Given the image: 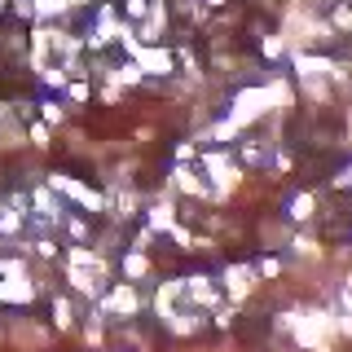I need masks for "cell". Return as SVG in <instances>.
Segmentation results:
<instances>
[{"mask_svg": "<svg viewBox=\"0 0 352 352\" xmlns=\"http://www.w3.org/2000/svg\"><path fill=\"white\" fill-rule=\"evenodd\" d=\"M71 0H36V14H62Z\"/></svg>", "mask_w": 352, "mask_h": 352, "instance_id": "cell-3", "label": "cell"}, {"mask_svg": "<svg viewBox=\"0 0 352 352\" xmlns=\"http://www.w3.org/2000/svg\"><path fill=\"white\" fill-rule=\"evenodd\" d=\"M207 5H225V0H207Z\"/></svg>", "mask_w": 352, "mask_h": 352, "instance_id": "cell-7", "label": "cell"}, {"mask_svg": "<svg viewBox=\"0 0 352 352\" xmlns=\"http://www.w3.org/2000/svg\"><path fill=\"white\" fill-rule=\"evenodd\" d=\"M291 216H295V220H308V216H313V194H300V198H295Z\"/></svg>", "mask_w": 352, "mask_h": 352, "instance_id": "cell-2", "label": "cell"}, {"mask_svg": "<svg viewBox=\"0 0 352 352\" xmlns=\"http://www.w3.org/2000/svg\"><path fill=\"white\" fill-rule=\"evenodd\" d=\"M106 304H110V308H119V313H132V308H137V295H132V291H115Z\"/></svg>", "mask_w": 352, "mask_h": 352, "instance_id": "cell-1", "label": "cell"}, {"mask_svg": "<svg viewBox=\"0 0 352 352\" xmlns=\"http://www.w3.org/2000/svg\"><path fill=\"white\" fill-rule=\"evenodd\" d=\"M344 181H348V185H352V168H348V172H344Z\"/></svg>", "mask_w": 352, "mask_h": 352, "instance_id": "cell-6", "label": "cell"}, {"mask_svg": "<svg viewBox=\"0 0 352 352\" xmlns=\"http://www.w3.org/2000/svg\"><path fill=\"white\" fill-rule=\"evenodd\" d=\"M150 14V0H128V18H146Z\"/></svg>", "mask_w": 352, "mask_h": 352, "instance_id": "cell-4", "label": "cell"}, {"mask_svg": "<svg viewBox=\"0 0 352 352\" xmlns=\"http://www.w3.org/2000/svg\"><path fill=\"white\" fill-rule=\"evenodd\" d=\"M124 269H128V278H141V273H146V260H141V256H128Z\"/></svg>", "mask_w": 352, "mask_h": 352, "instance_id": "cell-5", "label": "cell"}]
</instances>
